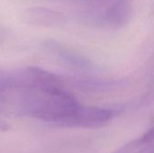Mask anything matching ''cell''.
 <instances>
[{
  "instance_id": "obj_3",
  "label": "cell",
  "mask_w": 154,
  "mask_h": 153,
  "mask_svg": "<svg viewBox=\"0 0 154 153\" xmlns=\"http://www.w3.org/2000/svg\"><path fill=\"white\" fill-rule=\"evenodd\" d=\"M44 46L58 59L74 68L81 69H90L93 67L92 62L89 60L80 55L74 50L70 49L69 46H66L57 41L48 40L44 42Z\"/></svg>"
},
{
  "instance_id": "obj_1",
  "label": "cell",
  "mask_w": 154,
  "mask_h": 153,
  "mask_svg": "<svg viewBox=\"0 0 154 153\" xmlns=\"http://www.w3.org/2000/svg\"><path fill=\"white\" fill-rule=\"evenodd\" d=\"M94 6L88 17L96 26L102 28H119L129 19L130 0H93Z\"/></svg>"
},
{
  "instance_id": "obj_2",
  "label": "cell",
  "mask_w": 154,
  "mask_h": 153,
  "mask_svg": "<svg viewBox=\"0 0 154 153\" xmlns=\"http://www.w3.org/2000/svg\"><path fill=\"white\" fill-rule=\"evenodd\" d=\"M22 16L26 23L43 28L60 27L67 22L64 14L45 7H30L23 12Z\"/></svg>"
},
{
  "instance_id": "obj_4",
  "label": "cell",
  "mask_w": 154,
  "mask_h": 153,
  "mask_svg": "<svg viewBox=\"0 0 154 153\" xmlns=\"http://www.w3.org/2000/svg\"><path fill=\"white\" fill-rule=\"evenodd\" d=\"M26 87V77L24 69L15 71L0 70V105L7 102L11 93Z\"/></svg>"
},
{
  "instance_id": "obj_5",
  "label": "cell",
  "mask_w": 154,
  "mask_h": 153,
  "mask_svg": "<svg viewBox=\"0 0 154 153\" xmlns=\"http://www.w3.org/2000/svg\"><path fill=\"white\" fill-rule=\"evenodd\" d=\"M114 153H153V128L141 137L129 142Z\"/></svg>"
},
{
  "instance_id": "obj_6",
  "label": "cell",
  "mask_w": 154,
  "mask_h": 153,
  "mask_svg": "<svg viewBox=\"0 0 154 153\" xmlns=\"http://www.w3.org/2000/svg\"><path fill=\"white\" fill-rule=\"evenodd\" d=\"M8 129H9V125L5 122L0 119V132H5Z\"/></svg>"
}]
</instances>
